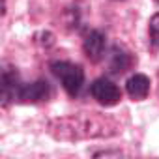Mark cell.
<instances>
[{
  "mask_svg": "<svg viewBox=\"0 0 159 159\" xmlns=\"http://www.w3.org/2000/svg\"><path fill=\"white\" fill-rule=\"evenodd\" d=\"M51 69L58 77V81L62 83L64 90L69 96H77L81 92L83 83H84V71L81 66L71 64V62H54Z\"/></svg>",
  "mask_w": 159,
  "mask_h": 159,
  "instance_id": "6da1fadb",
  "label": "cell"
},
{
  "mask_svg": "<svg viewBox=\"0 0 159 159\" xmlns=\"http://www.w3.org/2000/svg\"><path fill=\"white\" fill-rule=\"evenodd\" d=\"M90 92H92L94 99H98L105 107H112V105H116L122 99L120 88L116 84H112L111 81H107V79H98V81L92 84Z\"/></svg>",
  "mask_w": 159,
  "mask_h": 159,
  "instance_id": "7a4b0ae2",
  "label": "cell"
},
{
  "mask_svg": "<svg viewBox=\"0 0 159 159\" xmlns=\"http://www.w3.org/2000/svg\"><path fill=\"white\" fill-rule=\"evenodd\" d=\"M51 96V86L47 81H36L28 86H23L21 88V94H19V99L23 103H39V101H45L47 98Z\"/></svg>",
  "mask_w": 159,
  "mask_h": 159,
  "instance_id": "3957f363",
  "label": "cell"
},
{
  "mask_svg": "<svg viewBox=\"0 0 159 159\" xmlns=\"http://www.w3.org/2000/svg\"><path fill=\"white\" fill-rule=\"evenodd\" d=\"M125 90H127V94H129L133 99L140 101V99H144V98L148 96V92H150V79H148L146 75H142V73H137V75H133L129 81L125 83Z\"/></svg>",
  "mask_w": 159,
  "mask_h": 159,
  "instance_id": "277c9868",
  "label": "cell"
},
{
  "mask_svg": "<svg viewBox=\"0 0 159 159\" xmlns=\"http://www.w3.org/2000/svg\"><path fill=\"white\" fill-rule=\"evenodd\" d=\"M105 51V36L98 30L90 32L84 39V52L92 62H98Z\"/></svg>",
  "mask_w": 159,
  "mask_h": 159,
  "instance_id": "5b68a950",
  "label": "cell"
},
{
  "mask_svg": "<svg viewBox=\"0 0 159 159\" xmlns=\"http://www.w3.org/2000/svg\"><path fill=\"white\" fill-rule=\"evenodd\" d=\"M19 94H21V86H19L17 75L11 73V71H4V75H2V98H4V103H8L11 99H19Z\"/></svg>",
  "mask_w": 159,
  "mask_h": 159,
  "instance_id": "8992f818",
  "label": "cell"
},
{
  "mask_svg": "<svg viewBox=\"0 0 159 159\" xmlns=\"http://www.w3.org/2000/svg\"><path fill=\"white\" fill-rule=\"evenodd\" d=\"M127 66H129V58H127V54L114 51V62L111 64V69L116 71V73H122V71L127 69Z\"/></svg>",
  "mask_w": 159,
  "mask_h": 159,
  "instance_id": "52a82bcc",
  "label": "cell"
},
{
  "mask_svg": "<svg viewBox=\"0 0 159 159\" xmlns=\"http://www.w3.org/2000/svg\"><path fill=\"white\" fill-rule=\"evenodd\" d=\"M150 39L159 49V13H155L150 19Z\"/></svg>",
  "mask_w": 159,
  "mask_h": 159,
  "instance_id": "ba28073f",
  "label": "cell"
},
{
  "mask_svg": "<svg viewBox=\"0 0 159 159\" xmlns=\"http://www.w3.org/2000/svg\"><path fill=\"white\" fill-rule=\"evenodd\" d=\"M155 2H159V0H155Z\"/></svg>",
  "mask_w": 159,
  "mask_h": 159,
  "instance_id": "9c48e42d",
  "label": "cell"
}]
</instances>
